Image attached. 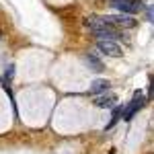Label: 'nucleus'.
Wrapping results in <instances>:
<instances>
[{
    "instance_id": "1",
    "label": "nucleus",
    "mask_w": 154,
    "mask_h": 154,
    "mask_svg": "<svg viewBox=\"0 0 154 154\" xmlns=\"http://www.w3.org/2000/svg\"><path fill=\"white\" fill-rule=\"evenodd\" d=\"M144 107V95H142V91H138L136 95H134V99H131V103L130 105H125V109H123V121H131V117L140 111Z\"/></svg>"
},
{
    "instance_id": "2",
    "label": "nucleus",
    "mask_w": 154,
    "mask_h": 154,
    "mask_svg": "<svg viewBox=\"0 0 154 154\" xmlns=\"http://www.w3.org/2000/svg\"><path fill=\"white\" fill-rule=\"evenodd\" d=\"M111 4H113V8L121 11L123 14H134L144 8L142 2H136V0H111Z\"/></svg>"
},
{
    "instance_id": "3",
    "label": "nucleus",
    "mask_w": 154,
    "mask_h": 154,
    "mask_svg": "<svg viewBox=\"0 0 154 154\" xmlns=\"http://www.w3.org/2000/svg\"><path fill=\"white\" fill-rule=\"evenodd\" d=\"M93 33H95L97 41H117L119 39V33L107 23L103 27H99V29H93Z\"/></svg>"
},
{
    "instance_id": "4",
    "label": "nucleus",
    "mask_w": 154,
    "mask_h": 154,
    "mask_svg": "<svg viewBox=\"0 0 154 154\" xmlns=\"http://www.w3.org/2000/svg\"><path fill=\"white\" fill-rule=\"evenodd\" d=\"M103 21L107 25H119V27H125V29H131L136 27V19L131 14H115V17H103Z\"/></svg>"
},
{
    "instance_id": "5",
    "label": "nucleus",
    "mask_w": 154,
    "mask_h": 154,
    "mask_svg": "<svg viewBox=\"0 0 154 154\" xmlns=\"http://www.w3.org/2000/svg\"><path fill=\"white\" fill-rule=\"evenodd\" d=\"M97 48L105 56H113V58H121V48L115 41H97Z\"/></svg>"
},
{
    "instance_id": "6",
    "label": "nucleus",
    "mask_w": 154,
    "mask_h": 154,
    "mask_svg": "<svg viewBox=\"0 0 154 154\" xmlns=\"http://www.w3.org/2000/svg\"><path fill=\"white\" fill-rule=\"evenodd\" d=\"M109 88H111V82L105 80V78H97V80L91 82V93L93 95H105V93H109Z\"/></svg>"
},
{
    "instance_id": "7",
    "label": "nucleus",
    "mask_w": 154,
    "mask_h": 154,
    "mask_svg": "<svg viewBox=\"0 0 154 154\" xmlns=\"http://www.w3.org/2000/svg\"><path fill=\"white\" fill-rule=\"evenodd\" d=\"M115 103H117V99L113 95H103L97 99V107H101V109H113Z\"/></svg>"
},
{
    "instance_id": "8",
    "label": "nucleus",
    "mask_w": 154,
    "mask_h": 154,
    "mask_svg": "<svg viewBox=\"0 0 154 154\" xmlns=\"http://www.w3.org/2000/svg\"><path fill=\"white\" fill-rule=\"evenodd\" d=\"M86 62H88L95 70H103V64H101V60L97 58L95 54H86Z\"/></svg>"
},
{
    "instance_id": "9",
    "label": "nucleus",
    "mask_w": 154,
    "mask_h": 154,
    "mask_svg": "<svg viewBox=\"0 0 154 154\" xmlns=\"http://www.w3.org/2000/svg\"><path fill=\"white\" fill-rule=\"evenodd\" d=\"M119 113H121V109H119V107L115 105V107H113V115H111V121L107 123V128H105V130H109V128H113V125L117 123V119H119Z\"/></svg>"
},
{
    "instance_id": "10",
    "label": "nucleus",
    "mask_w": 154,
    "mask_h": 154,
    "mask_svg": "<svg viewBox=\"0 0 154 154\" xmlns=\"http://www.w3.org/2000/svg\"><path fill=\"white\" fill-rule=\"evenodd\" d=\"M4 76H6V78H12V76H14V66H8V68H6V74H4Z\"/></svg>"
},
{
    "instance_id": "11",
    "label": "nucleus",
    "mask_w": 154,
    "mask_h": 154,
    "mask_svg": "<svg viewBox=\"0 0 154 154\" xmlns=\"http://www.w3.org/2000/svg\"><path fill=\"white\" fill-rule=\"evenodd\" d=\"M146 12H148V21H152V8L148 6V8H146Z\"/></svg>"
},
{
    "instance_id": "12",
    "label": "nucleus",
    "mask_w": 154,
    "mask_h": 154,
    "mask_svg": "<svg viewBox=\"0 0 154 154\" xmlns=\"http://www.w3.org/2000/svg\"><path fill=\"white\" fill-rule=\"evenodd\" d=\"M0 37H2V31H0Z\"/></svg>"
}]
</instances>
